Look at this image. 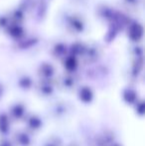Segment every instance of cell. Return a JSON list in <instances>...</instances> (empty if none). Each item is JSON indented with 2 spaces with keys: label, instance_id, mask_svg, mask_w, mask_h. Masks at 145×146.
Here are the masks:
<instances>
[{
  "label": "cell",
  "instance_id": "cell-17",
  "mask_svg": "<svg viewBox=\"0 0 145 146\" xmlns=\"http://www.w3.org/2000/svg\"><path fill=\"white\" fill-rule=\"evenodd\" d=\"M110 146H122L121 144H119V143H117V142H113Z\"/></svg>",
  "mask_w": 145,
  "mask_h": 146
},
{
  "label": "cell",
  "instance_id": "cell-16",
  "mask_svg": "<svg viewBox=\"0 0 145 146\" xmlns=\"http://www.w3.org/2000/svg\"><path fill=\"white\" fill-rule=\"evenodd\" d=\"M2 96H3V87L0 85V98H1Z\"/></svg>",
  "mask_w": 145,
  "mask_h": 146
},
{
  "label": "cell",
  "instance_id": "cell-7",
  "mask_svg": "<svg viewBox=\"0 0 145 146\" xmlns=\"http://www.w3.org/2000/svg\"><path fill=\"white\" fill-rule=\"evenodd\" d=\"M114 142V134L110 131H105L97 138L99 146H110Z\"/></svg>",
  "mask_w": 145,
  "mask_h": 146
},
{
  "label": "cell",
  "instance_id": "cell-3",
  "mask_svg": "<svg viewBox=\"0 0 145 146\" xmlns=\"http://www.w3.org/2000/svg\"><path fill=\"white\" fill-rule=\"evenodd\" d=\"M23 120L26 123L27 130L31 133L38 132L44 126V121H43L42 117L36 113H27Z\"/></svg>",
  "mask_w": 145,
  "mask_h": 146
},
{
  "label": "cell",
  "instance_id": "cell-8",
  "mask_svg": "<svg viewBox=\"0 0 145 146\" xmlns=\"http://www.w3.org/2000/svg\"><path fill=\"white\" fill-rule=\"evenodd\" d=\"M122 98H123L124 102L127 104H134L138 100V96L136 92L132 88H126L122 92Z\"/></svg>",
  "mask_w": 145,
  "mask_h": 146
},
{
  "label": "cell",
  "instance_id": "cell-1",
  "mask_svg": "<svg viewBox=\"0 0 145 146\" xmlns=\"http://www.w3.org/2000/svg\"><path fill=\"white\" fill-rule=\"evenodd\" d=\"M73 106L67 102H56L53 104H51L49 108V113L52 118L57 119V120H61V119H65L69 117L72 114L73 110Z\"/></svg>",
  "mask_w": 145,
  "mask_h": 146
},
{
  "label": "cell",
  "instance_id": "cell-4",
  "mask_svg": "<svg viewBox=\"0 0 145 146\" xmlns=\"http://www.w3.org/2000/svg\"><path fill=\"white\" fill-rule=\"evenodd\" d=\"M7 114L9 115L11 120H23L24 117L27 114V108L23 102H15L10 106Z\"/></svg>",
  "mask_w": 145,
  "mask_h": 146
},
{
  "label": "cell",
  "instance_id": "cell-13",
  "mask_svg": "<svg viewBox=\"0 0 145 146\" xmlns=\"http://www.w3.org/2000/svg\"><path fill=\"white\" fill-rule=\"evenodd\" d=\"M19 87L22 88V90H29L32 87V81L29 78H22L19 81Z\"/></svg>",
  "mask_w": 145,
  "mask_h": 146
},
{
  "label": "cell",
  "instance_id": "cell-14",
  "mask_svg": "<svg viewBox=\"0 0 145 146\" xmlns=\"http://www.w3.org/2000/svg\"><path fill=\"white\" fill-rule=\"evenodd\" d=\"M53 73H54V71H53V69L50 66H46V67H43L41 69V76L43 78H45V79L51 78L53 76Z\"/></svg>",
  "mask_w": 145,
  "mask_h": 146
},
{
  "label": "cell",
  "instance_id": "cell-12",
  "mask_svg": "<svg viewBox=\"0 0 145 146\" xmlns=\"http://www.w3.org/2000/svg\"><path fill=\"white\" fill-rule=\"evenodd\" d=\"M135 106V112L136 114H138L139 116H144L145 113V104L142 100H137V102L134 104Z\"/></svg>",
  "mask_w": 145,
  "mask_h": 146
},
{
  "label": "cell",
  "instance_id": "cell-9",
  "mask_svg": "<svg viewBox=\"0 0 145 146\" xmlns=\"http://www.w3.org/2000/svg\"><path fill=\"white\" fill-rule=\"evenodd\" d=\"M37 90L42 96H50L54 92V88H53V86L51 84L45 82V83H42L38 86Z\"/></svg>",
  "mask_w": 145,
  "mask_h": 146
},
{
  "label": "cell",
  "instance_id": "cell-10",
  "mask_svg": "<svg viewBox=\"0 0 145 146\" xmlns=\"http://www.w3.org/2000/svg\"><path fill=\"white\" fill-rule=\"evenodd\" d=\"M41 146H63V140L58 136H50L41 144Z\"/></svg>",
  "mask_w": 145,
  "mask_h": 146
},
{
  "label": "cell",
  "instance_id": "cell-11",
  "mask_svg": "<svg viewBox=\"0 0 145 146\" xmlns=\"http://www.w3.org/2000/svg\"><path fill=\"white\" fill-rule=\"evenodd\" d=\"M75 80H73V78H71V77L65 78V79L62 81V83H61V87L64 88V90H72L73 88H75Z\"/></svg>",
  "mask_w": 145,
  "mask_h": 146
},
{
  "label": "cell",
  "instance_id": "cell-6",
  "mask_svg": "<svg viewBox=\"0 0 145 146\" xmlns=\"http://www.w3.org/2000/svg\"><path fill=\"white\" fill-rule=\"evenodd\" d=\"M11 127V119L6 112H0V134H7Z\"/></svg>",
  "mask_w": 145,
  "mask_h": 146
},
{
  "label": "cell",
  "instance_id": "cell-5",
  "mask_svg": "<svg viewBox=\"0 0 145 146\" xmlns=\"http://www.w3.org/2000/svg\"><path fill=\"white\" fill-rule=\"evenodd\" d=\"M77 96H79V100H81V102L87 104H91L93 100V98H95V94H93V90L89 87H81L79 90V92H77Z\"/></svg>",
  "mask_w": 145,
  "mask_h": 146
},
{
  "label": "cell",
  "instance_id": "cell-15",
  "mask_svg": "<svg viewBox=\"0 0 145 146\" xmlns=\"http://www.w3.org/2000/svg\"><path fill=\"white\" fill-rule=\"evenodd\" d=\"M0 146H14L13 143H12L11 140L9 139H6V138H2L0 140Z\"/></svg>",
  "mask_w": 145,
  "mask_h": 146
},
{
  "label": "cell",
  "instance_id": "cell-2",
  "mask_svg": "<svg viewBox=\"0 0 145 146\" xmlns=\"http://www.w3.org/2000/svg\"><path fill=\"white\" fill-rule=\"evenodd\" d=\"M12 143L14 146H32L33 139H32L31 132L27 129H20L13 134Z\"/></svg>",
  "mask_w": 145,
  "mask_h": 146
}]
</instances>
